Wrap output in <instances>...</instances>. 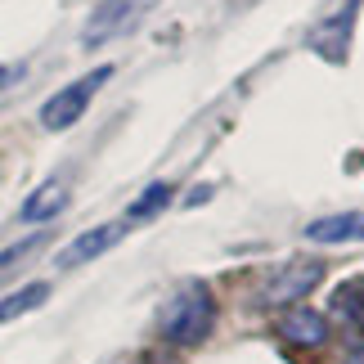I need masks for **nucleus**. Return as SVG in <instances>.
<instances>
[{
    "mask_svg": "<svg viewBox=\"0 0 364 364\" xmlns=\"http://www.w3.org/2000/svg\"><path fill=\"white\" fill-rule=\"evenodd\" d=\"M216 324V297L203 279H189L171 292V301L162 306V338L176 346H198Z\"/></svg>",
    "mask_w": 364,
    "mask_h": 364,
    "instance_id": "f257e3e1",
    "label": "nucleus"
},
{
    "mask_svg": "<svg viewBox=\"0 0 364 364\" xmlns=\"http://www.w3.org/2000/svg\"><path fill=\"white\" fill-rule=\"evenodd\" d=\"M108 77H113V68L104 63V68H95V73H86L81 81H73V86H63L54 100L41 104V126H46V131H68V126L86 113V104L95 100V90H100Z\"/></svg>",
    "mask_w": 364,
    "mask_h": 364,
    "instance_id": "f03ea898",
    "label": "nucleus"
},
{
    "mask_svg": "<svg viewBox=\"0 0 364 364\" xmlns=\"http://www.w3.org/2000/svg\"><path fill=\"white\" fill-rule=\"evenodd\" d=\"M324 279V265H315V261H297V265H288V270H274L270 279L261 284L257 292V301L261 306H297L301 297H311V288Z\"/></svg>",
    "mask_w": 364,
    "mask_h": 364,
    "instance_id": "7ed1b4c3",
    "label": "nucleus"
},
{
    "mask_svg": "<svg viewBox=\"0 0 364 364\" xmlns=\"http://www.w3.org/2000/svg\"><path fill=\"white\" fill-rule=\"evenodd\" d=\"M279 338L292 346H324L328 342V319L311 311V306H292L288 315H279Z\"/></svg>",
    "mask_w": 364,
    "mask_h": 364,
    "instance_id": "20e7f679",
    "label": "nucleus"
},
{
    "mask_svg": "<svg viewBox=\"0 0 364 364\" xmlns=\"http://www.w3.org/2000/svg\"><path fill=\"white\" fill-rule=\"evenodd\" d=\"M122 239V225H100V230H86V234H77L73 243H68L59 257H54V265L59 270H73V265H81V261H95V257H104L108 247H113Z\"/></svg>",
    "mask_w": 364,
    "mask_h": 364,
    "instance_id": "39448f33",
    "label": "nucleus"
},
{
    "mask_svg": "<svg viewBox=\"0 0 364 364\" xmlns=\"http://www.w3.org/2000/svg\"><path fill=\"white\" fill-rule=\"evenodd\" d=\"M315 243H346V239H364V212H342V216H319L306 225Z\"/></svg>",
    "mask_w": 364,
    "mask_h": 364,
    "instance_id": "423d86ee",
    "label": "nucleus"
},
{
    "mask_svg": "<svg viewBox=\"0 0 364 364\" xmlns=\"http://www.w3.org/2000/svg\"><path fill=\"white\" fill-rule=\"evenodd\" d=\"M131 9H135V0H104V5L90 14V27L81 32V41H86V46H100L104 36H113L117 27L131 18Z\"/></svg>",
    "mask_w": 364,
    "mask_h": 364,
    "instance_id": "0eeeda50",
    "label": "nucleus"
},
{
    "mask_svg": "<svg viewBox=\"0 0 364 364\" xmlns=\"http://www.w3.org/2000/svg\"><path fill=\"white\" fill-rule=\"evenodd\" d=\"M333 315L351 328H364V274H351L346 284L333 288Z\"/></svg>",
    "mask_w": 364,
    "mask_h": 364,
    "instance_id": "6e6552de",
    "label": "nucleus"
},
{
    "mask_svg": "<svg viewBox=\"0 0 364 364\" xmlns=\"http://www.w3.org/2000/svg\"><path fill=\"white\" fill-rule=\"evenodd\" d=\"M63 203H68V189L59 185V180H50V185H41V189L32 193V203H23V220H27V225L50 220V216L63 212Z\"/></svg>",
    "mask_w": 364,
    "mask_h": 364,
    "instance_id": "1a4fd4ad",
    "label": "nucleus"
},
{
    "mask_svg": "<svg viewBox=\"0 0 364 364\" xmlns=\"http://www.w3.org/2000/svg\"><path fill=\"white\" fill-rule=\"evenodd\" d=\"M46 297H50V284H27V288H18V292H9V297L0 301V324H9V319L36 311Z\"/></svg>",
    "mask_w": 364,
    "mask_h": 364,
    "instance_id": "9d476101",
    "label": "nucleus"
},
{
    "mask_svg": "<svg viewBox=\"0 0 364 364\" xmlns=\"http://www.w3.org/2000/svg\"><path fill=\"white\" fill-rule=\"evenodd\" d=\"M166 203H171V185H162V180H158V185H149L131 207H126V220H149V216H158Z\"/></svg>",
    "mask_w": 364,
    "mask_h": 364,
    "instance_id": "9b49d317",
    "label": "nucleus"
},
{
    "mask_svg": "<svg viewBox=\"0 0 364 364\" xmlns=\"http://www.w3.org/2000/svg\"><path fill=\"white\" fill-rule=\"evenodd\" d=\"M36 243H41V234H27L23 243H14V247H5V252H0V270H5V265H14V261L23 257V252H32Z\"/></svg>",
    "mask_w": 364,
    "mask_h": 364,
    "instance_id": "f8f14e48",
    "label": "nucleus"
},
{
    "mask_svg": "<svg viewBox=\"0 0 364 364\" xmlns=\"http://www.w3.org/2000/svg\"><path fill=\"white\" fill-rule=\"evenodd\" d=\"M9 77H14V68H5V63H0V86H5Z\"/></svg>",
    "mask_w": 364,
    "mask_h": 364,
    "instance_id": "ddd939ff",
    "label": "nucleus"
},
{
    "mask_svg": "<svg viewBox=\"0 0 364 364\" xmlns=\"http://www.w3.org/2000/svg\"><path fill=\"white\" fill-rule=\"evenodd\" d=\"M346 364H364V351H355V355H351V360H346Z\"/></svg>",
    "mask_w": 364,
    "mask_h": 364,
    "instance_id": "4468645a",
    "label": "nucleus"
}]
</instances>
